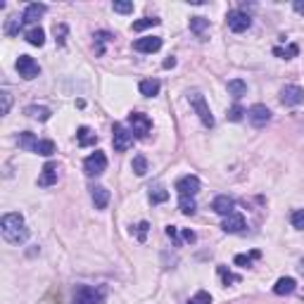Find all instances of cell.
<instances>
[{"instance_id":"cell-5","label":"cell","mask_w":304,"mask_h":304,"mask_svg":"<svg viewBox=\"0 0 304 304\" xmlns=\"http://www.w3.org/2000/svg\"><path fill=\"white\" fill-rule=\"evenodd\" d=\"M226 21H228V29L235 31V34H242V31H247L252 27V17L247 12H242V10H231L226 14Z\"/></svg>"},{"instance_id":"cell-14","label":"cell","mask_w":304,"mask_h":304,"mask_svg":"<svg viewBox=\"0 0 304 304\" xmlns=\"http://www.w3.org/2000/svg\"><path fill=\"white\" fill-rule=\"evenodd\" d=\"M233 207H235V202H233V197H228V195H219V197L212 202V209H214L219 216L233 214Z\"/></svg>"},{"instance_id":"cell-29","label":"cell","mask_w":304,"mask_h":304,"mask_svg":"<svg viewBox=\"0 0 304 304\" xmlns=\"http://www.w3.org/2000/svg\"><path fill=\"white\" fill-rule=\"evenodd\" d=\"M131 166H133V171H136V176H145L147 173V159L143 155H136Z\"/></svg>"},{"instance_id":"cell-11","label":"cell","mask_w":304,"mask_h":304,"mask_svg":"<svg viewBox=\"0 0 304 304\" xmlns=\"http://www.w3.org/2000/svg\"><path fill=\"white\" fill-rule=\"evenodd\" d=\"M281 103L288 105V107H295V105L304 103V90L299 86H285L281 90Z\"/></svg>"},{"instance_id":"cell-2","label":"cell","mask_w":304,"mask_h":304,"mask_svg":"<svg viewBox=\"0 0 304 304\" xmlns=\"http://www.w3.org/2000/svg\"><path fill=\"white\" fill-rule=\"evenodd\" d=\"M188 100H190V105H193V110L197 112V117L202 119V124L207 126V129H212V126H214V117H212V112H209L205 95L197 93V90H193V93H188Z\"/></svg>"},{"instance_id":"cell-28","label":"cell","mask_w":304,"mask_h":304,"mask_svg":"<svg viewBox=\"0 0 304 304\" xmlns=\"http://www.w3.org/2000/svg\"><path fill=\"white\" fill-rule=\"evenodd\" d=\"M299 48L295 45V43H290V45H285V48H273V55L276 57H283V60H290V57H297Z\"/></svg>"},{"instance_id":"cell-45","label":"cell","mask_w":304,"mask_h":304,"mask_svg":"<svg viewBox=\"0 0 304 304\" xmlns=\"http://www.w3.org/2000/svg\"><path fill=\"white\" fill-rule=\"evenodd\" d=\"M176 67V57H169V60H164V69H173Z\"/></svg>"},{"instance_id":"cell-43","label":"cell","mask_w":304,"mask_h":304,"mask_svg":"<svg viewBox=\"0 0 304 304\" xmlns=\"http://www.w3.org/2000/svg\"><path fill=\"white\" fill-rule=\"evenodd\" d=\"M166 235L171 238L173 245H181V238H179V228L176 226H166Z\"/></svg>"},{"instance_id":"cell-22","label":"cell","mask_w":304,"mask_h":304,"mask_svg":"<svg viewBox=\"0 0 304 304\" xmlns=\"http://www.w3.org/2000/svg\"><path fill=\"white\" fill-rule=\"evenodd\" d=\"M27 41L31 43V45H36V48H41L43 43H45V31H43L41 27H31L27 31Z\"/></svg>"},{"instance_id":"cell-26","label":"cell","mask_w":304,"mask_h":304,"mask_svg":"<svg viewBox=\"0 0 304 304\" xmlns=\"http://www.w3.org/2000/svg\"><path fill=\"white\" fill-rule=\"evenodd\" d=\"M150 202L152 205H162V202H166L169 200V190H164L162 186H155V188H150Z\"/></svg>"},{"instance_id":"cell-47","label":"cell","mask_w":304,"mask_h":304,"mask_svg":"<svg viewBox=\"0 0 304 304\" xmlns=\"http://www.w3.org/2000/svg\"><path fill=\"white\" fill-rule=\"evenodd\" d=\"M299 271H302V273H304V262H302V264H299Z\"/></svg>"},{"instance_id":"cell-8","label":"cell","mask_w":304,"mask_h":304,"mask_svg":"<svg viewBox=\"0 0 304 304\" xmlns=\"http://www.w3.org/2000/svg\"><path fill=\"white\" fill-rule=\"evenodd\" d=\"M83 169H86V173L88 176H100V173L107 169V157H105V152H93V155H88L86 157V162H83Z\"/></svg>"},{"instance_id":"cell-4","label":"cell","mask_w":304,"mask_h":304,"mask_svg":"<svg viewBox=\"0 0 304 304\" xmlns=\"http://www.w3.org/2000/svg\"><path fill=\"white\" fill-rule=\"evenodd\" d=\"M105 299V290L103 288H90V285H81L76 290L74 304H103Z\"/></svg>"},{"instance_id":"cell-40","label":"cell","mask_w":304,"mask_h":304,"mask_svg":"<svg viewBox=\"0 0 304 304\" xmlns=\"http://www.w3.org/2000/svg\"><path fill=\"white\" fill-rule=\"evenodd\" d=\"M67 24H57L55 27V41H57V45H64V38H67Z\"/></svg>"},{"instance_id":"cell-15","label":"cell","mask_w":304,"mask_h":304,"mask_svg":"<svg viewBox=\"0 0 304 304\" xmlns=\"http://www.w3.org/2000/svg\"><path fill=\"white\" fill-rule=\"evenodd\" d=\"M53 183H57V164L55 162H48V164L43 166L41 176H38V186L48 188V186H53Z\"/></svg>"},{"instance_id":"cell-41","label":"cell","mask_w":304,"mask_h":304,"mask_svg":"<svg viewBox=\"0 0 304 304\" xmlns=\"http://www.w3.org/2000/svg\"><path fill=\"white\" fill-rule=\"evenodd\" d=\"M147 231H150V223H147V221H140L138 226H136V235H138V240H140V242H145Z\"/></svg>"},{"instance_id":"cell-7","label":"cell","mask_w":304,"mask_h":304,"mask_svg":"<svg viewBox=\"0 0 304 304\" xmlns=\"http://www.w3.org/2000/svg\"><path fill=\"white\" fill-rule=\"evenodd\" d=\"M247 119L255 129H264V126L271 121V110L266 105H252L247 110Z\"/></svg>"},{"instance_id":"cell-38","label":"cell","mask_w":304,"mask_h":304,"mask_svg":"<svg viewBox=\"0 0 304 304\" xmlns=\"http://www.w3.org/2000/svg\"><path fill=\"white\" fill-rule=\"evenodd\" d=\"M114 12H119V14H129V12H133V3H126V0H114Z\"/></svg>"},{"instance_id":"cell-46","label":"cell","mask_w":304,"mask_h":304,"mask_svg":"<svg viewBox=\"0 0 304 304\" xmlns=\"http://www.w3.org/2000/svg\"><path fill=\"white\" fill-rule=\"evenodd\" d=\"M292 7H295V12L304 14V3H302V0H295V5H292Z\"/></svg>"},{"instance_id":"cell-6","label":"cell","mask_w":304,"mask_h":304,"mask_svg":"<svg viewBox=\"0 0 304 304\" xmlns=\"http://www.w3.org/2000/svg\"><path fill=\"white\" fill-rule=\"evenodd\" d=\"M112 145H114L117 152H126L133 145V133L129 129H124L121 124H114V129H112Z\"/></svg>"},{"instance_id":"cell-16","label":"cell","mask_w":304,"mask_h":304,"mask_svg":"<svg viewBox=\"0 0 304 304\" xmlns=\"http://www.w3.org/2000/svg\"><path fill=\"white\" fill-rule=\"evenodd\" d=\"M45 10H48V7L41 5V3H31V5L24 10V17H21V19L27 21V24H34V21H38L43 14H45Z\"/></svg>"},{"instance_id":"cell-9","label":"cell","mask_w":304,"mask_h":304,"mask_svg":"<svg viewBox=\"0 0 304 304\" xmlns=\"http://www.w3.org/2000/svg\"><path fill=\"white\" fill-rule=\"evenodd\" d=\"M17 71H19L21 79L31 81V79H36V76L41 74V67H38V62H36L34 57L19 55V60H17Z\"/></svg>"},{"instance_id":"cell-18","label":"cell","mask_w":304,"mask_h":304,"mask_svg":"<svg viewBox=\"0 0 304 304\" xmlns=\"http://www.w3.org/2000/svg\"><path fill=\"white\" fill-rule=\"evenodd\" d=\"M297 290V281L295 278H278V283L273 285V292L285 297V295H292V292Z\"/></svg>"},{"instance_id":"cell-12","label":"cell","mask_w":304,"mask_h":304,"mask_svg":"<svg viewBox=\"0 0 304 304\" xmlns=\"http://www.w3.org/2000/svg\"><path fill=\"white\" fill-rule=\"evenodd\" d=\"M159 48H162V38L159 36H145V38H138L133 43L136 53H157Z\"/></svg>"},{"instance_id":"cell-3","label":"cell","mask_w":304,"mask_h":304,"mask_svg":"<svg viewBox=\"0 0 304 304\" xmlns=\"http://www.w3.org/2000/svg\"><path fill=\"white\" fill-rule=\"evenodd\" d=\"M129 126L136 138H147V133L152 131V119L143 112H131L129 114Z\"/></svg>"},{"instance_id":"cell-27","label":"cell","mask_w":304,"mask_h":304,"mask_svg":"<svg viewBox=\"0 0 304 304\" xmlns=\"http://www.w3.org/2000/svg\"><path fill=\"white\" fill-rule=\"evenodd\" d=\"M27 114L34 119H41V121H48L50 119V110L48 107H38V105H31V107H27Z\"/></svg>"},{"instance_id":"cell-30","label":"cell","mask_w":304,"mask_h":304,"mask_svg":"<svg viewBox=\"0 0 304 304\" xmlns=\"http://www.w3.org/2000/svg\"><path fill=\"white\" fill-rule=\"evenodd\" d=\"M179 209L183 212V214H195V209H197V205H195V197H181L179 200Z\"/></svg>"},{"instance_id":"cell-32","label":"cell","mask_w":304,"mask_h":304,"mask_svg":"<svg viewBox=\"0 0 304 304\" xmlns=\"http://www.w3.org/2000/svg\"><path fill=\"white\" fill-rule=\"evenodd\" d=\"M207 27H209V19H205V17H190V31L205 34V29Z\"/></svg>"},{"instance_id":"cell-1","label":"cell","mask_w":304,"mask_h":304,"mask_svg":"<svg viewBox=\"0 0 304 304\" xmlns=\"http://www.w3.org/2000/svg\"><path fill=\"white\" fill-rule=\"evenodd\" d=\"M0 231H3V238H5L10 245H21V242L29 238V228L19 212H10V214L3 216Z\"/></svg>"},{"instance_id":"cell-20","label":"cell","mask_w":304,"mask_h":304,"mask_svg":"<svg viewBox=\"0 0 304 304\" xmlns=\"http://www.w3.org/2000/svg\"><path fill=\"white\" fill-rule=\"evenodd\" d=\"M228 95H233L235 100H240L242 95H247V83L242 79H231L228 81Z\"/></svg>"},{"instance_id":"cell-39","label":"cell","mask_w":304,"mask_h":304,"mask_svg":"<svg viewBox=\"0 0 304 304\" xmlns=\"http://www.w3.org/2000/svg\"><path fill=\"white\" fill-rule=\"evenodd\" d=\"M188 304H212V295L205 292V290H200L193 299H188Z\"/></svg>"},{"instance_id":"cell-36","label":"cell","mask_w":304,"mask_h":304,"mask_svg":"<svg viewBox=\"0 0 304 304\" xmlns=\"http://www.w3.org/2000/svg\"><path fill=\"white\" fill-rule=\"evenodd\" d=\"M290 223L297 228V231H304V209H295V212H292Z\"/></svg>"},{"instance_id":"cell-44","label":"cell","mask_w":304,"mask_h":304,"mask_svg":"<svg viewBox=\"0 0 304 304\" xmlns=\"http://www.w3.org/2000/svg\"><path fill=\"white\" fill-rule=\"evenodd\" d=\"M181 240H183V242H195V240H197V235H195L193 231L183 228V231H181Z\"/></svg>"},{"instance_id":"cell-37","label":"cell","mask_w":304,"mask_h":304,"mask_svg":"<svg viewBox=\"0 0 304 304\" xmlns=\"http://www.w3.org/2000/svg\"><path fill=\"white\" fill-rule=\"evenodd\" d=\"M10 105H12V95H10L7 90H3V93H0V114H3V117L10 112Z\"/></svg>"},{"instance_id":"cell-19","label":"cell","mask_w":304,"mask_h":304,"mask_svg":"<svg viewBox=\"0 0 304 304\" xmlns=\"http://www.w3.org/2000/svg\"><path fill=\"white\" fill-rule=\"evenodd\" d=\"M76 140H79V145L81 147H88V145H95L97 143V136L90 131L88 126H81V129L76 131Z\"/></svg>"},{"instance_id":"cell-25","label":"cell","mask_w":304,"mask_h":304,"mask_svg":"<svg viewBox=\"0 0 304 304\" xmlns=\"http://www.w3.org/2000/svg\"><path fill=\"white\" fill-rule=\"evenodd\" d=\"M159 24H162V19H157V17H143V19L133 21L131 29H133V31H145V29H150V27H159Z\"/></svg>"},{"instance_id":"cell-42","label":"cell","mask_w":304,"mask_h":304,"mask_svg":"<svg viewBox=\"0 0 304 304\" xmlns=\"http://www.w3.org/2000/svg\"><path fill=\"white\" fill-rule=\"evenodd\" d=\"M95 41H97V55H103L105 53V41H110V34H105V31H100V34H95Z\"/></svg>"},{"instance_id":"cell-13","label":"cell","mask_w":304,"mask_h":304,"mask_svg":"<svg viewBox=\"0 0 304 304\" xmlns=\"http://www.w3.org/2000/svg\"><path fill=\"white\" fill-rule=\"evenodd\" d=\"M221 228L226 231V233H240L242 228H245V216L238 214V212H233V214L223 216Z\"/></svg>"},{"instance_id":"cell-23","label":"cell","mask_w":304,"mask_h":304,"mask_svg":"<svg viewBox=\"0 0 304 304\" xmlns=\"http://www.w3.org/2000/svg\"><path fill=\"white\" fill-rule=\"evenodd\" d=\"M19 147L27 152H36V147H38V140H36V136L31 131H24L19 136Z\"/></svg>"},{"instance_id":"cell-17","label":"cell","mask_w":304,"mask_h":304,"mask_svg":"<svg viewBox=\"0 0 304 304\" xmlns=\"http://www.w3.org/2000/svg\"><path fill=\"white\" fill-rule=\"evenodd\" d=\"M90 197H93V205H95V209H105L107 205H110V190H107L105 186H95V188H93Z\"/></svg>"},{"instance_id":"cell-10","label":"cell","mask_w":304,"mask_h":304,"mask_svg":"<svg viewBox=\"0 0 304 304\" xmlns=\"http://www.w3.org/2000/svg\"><path fill=\"white\" fill-rule=\"evenodd\" d=\"M176 190H179L181 197H195V195L200 193V179L188 173V176L176 181Z\"/></svg>"},{"instance_id":"cell-31","label":"cell","mask_w":304,"mask_h":304,"mask_svg":"<svg viewBox=\"0 0 304 304\" xmlns=\"http://www.w3.org/2000/svg\"><path fill=\"white\" fill-rule=\"evenodd\" d=\"M216 271H219V278L223 281V285H228V283H238V281H240V276L231 273V271H228L226 266H223V264H219V266H216Z\"/></svg>"},{"instance_id":"cell-34","label":"cell","mask_w":304,"mask_h":304,"mask_svg":"<svg viewBox=\"0 0 304 304\" xmlns=\"http://www.w3.org/2000/svg\"><path fill=\"white\" fill-rule=\"evenodd\" d=\"M245 114H247V110H242L240 105H233V107H231V110H228V121H242V119H245Z\"/></svg>"},{"instance_id":"cell-35","label":"cell","mask_w":304,"mask_h":304,"mask_svg":"<svg viewBox=\"0 0 304 304\" xmlns=\"http://www.w3.org/2000/svg\"><path fill=\"white\" fill-rule=\"evenodd\" d=\"M21 21H24V19H19V17H10V19H7V24H5V34L14 36L21 29Z\"/></svg>"},{"instance_id":"cell-24","label":"cell","mask_w":304,"mask_h":304,"mask_svg":"<svg viewBox=\"0 0 304 304\" xmlns=\"http://www.w3.org/2000/svg\"><path fill=\"white\" fill-rule=\"evenodd\" d=\"M259 257H262V252H259V249L249 252V255H235V266L249 269V266H252V262H255V259H259Z\"/></svg>"},{"instance_id":"cell-33","label":"cell","mask_w":304,"mask_h":304,"mask_svg":"<svg viewBox=\"0 0 304 304\" xmlns=\"http://www.w3.org/2000/svg\"><path fill=\"white\" fill-rule=\"evenodd\" d=\"M36 152L43 155V157H50V155H55V143H53V140H38Z\"/></svg>"},{"instance_id":"cell-21","label":"cell","mask_w":304,"mask_h":304,"mask_svg":"<svg viewBox=\"0 0 304 304\" xmlns=\"http://www.w3.org/2000/svg\"><path fill=\"white\" fill-rule=\"evenodd\" d=\"M138 88H140V93H143L145 97H155L159 93V81H157V79H145V81L138 83Z\"/></svg>"}]
</instances>
